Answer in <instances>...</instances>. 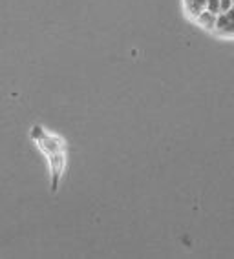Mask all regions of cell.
<instances>
[{
    "label": "cell",
    "mask_w": 234,
    "mask_h": 259,
    "mask_svg": "<svg viewBox=\"0 0 234 259\" xmlns=\"http://www.w3.org/2000/svg\"><path fill=\"white\" fill-rule=\"evenodd\" d=\"M192 0H185V8H188V4H190Z\"/></svg>",
    "instance_id": "cell-7"
},
{
    "label": "cell",
    "mask_w": 234,
    "mask_h": 259,
    "mask_svg": "<svg viewBox=\"0 0 234 259\" xmlns=\"http://www.w3.org/2000/svg\"><path fill=\"white\" fill-rule=\"evenodd\" d=\"M207 2H209V0H192L190 4H188V8H187V13L190 15L192 19H196L202 11L207 10Z\"/></svg>",
    "instance_id": "cell-4"
},
{
    "label": "cell",
    "mask_w": 234,
    "mask_h": 259,
    "mask_svg": "<svg viewBox=\"0 0 234 259\" xmlns=\"http://www.w3.org/2000/svg\"><path fill=\"white\" fill-rule=\"evenodd\" d=\"M194 20H196V22L200 24L203 29H207V31H214V29H216V20H218V15H214V13H211L209 10H205V11H202V13L198 15Z\"/></svg>",
    "instance_id": "cell-3"
},
{
    "label": "cell",
    "mask_w": 234,
    "mask_h": 259,
    "mask_svg": "<svg viewBox=\"0 0 234 259\" xmlns=\"http://www.w3.org/2000/svg\"><path fill=\"white\" fill-rule=\"evenodd\" d=\"M207 10L214 15H220L221 13V0H209V2H207Z\"/></svg>",
    "instance_id": "cell-5"
},
{
    "label": "cell",
    "mask_w": 234,
    "mask_h": 259,
    "mask_svg": "<svg viewBox=\"0 0 234 259\" xmlns=\"http://www.w3.org/2000/svg\"><path fill=\"white\" fill-rule=\"evenodd\" d=\"M214 33L221 37H234V8L218 15Z\"/></svg>",
    "instance_id": "cell-2"
},
{
    "label": "cell",
    "mask_w": 234,
    "mask_h": 259,
    "mask_svg": "<svg viewBox=\"0 0 234 259\" xmlns=\"http://www.w3.org/2000/svg\"><path fill=\"white\" fill-rule=\"evenodd\" d=\"M234 8V0H221V13L229 11Z\"/></svg>",
    "instance_id": "cell-6"
},
{
    "label": "cell",
    "mask_w": 234,
    "mask_h": 259,
    "mask_svg": "<svg viewBox=\"0 0 234 259\" xmlns=\"http://www.w3.org/2000/svg\"><path fill=\"white\" fill-rule=\"evenodd\" d=\"M31 137L41 146L43 153L48 157V161H50V168H52V190L55 192L66 164L64 144H62V141L59 137H53L48 132H44L41 126H35L31 130Z\"/></svg>",
    "instance_id": "cell-1"
}]
</instances>
